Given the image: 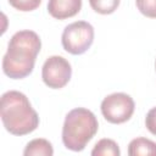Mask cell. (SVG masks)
<instances>
[{"label":"cell","mask_w":156,"mask_h":156,"mask_svg":"<svg viewBox=\"0 0 156 156\" xmlns=\"http://www.w3.org/2000/svg\"><path fill=\"white\" fill-rule=\"evenodd\" d=\"M155 69H156V61H155Z\"/></svg>","instance_id":"15"},{"label":"cell","mask_w":156,"mask_h":156,"mask_svg":"<svg viewBox=\"0 0 156 156\" xmlns=\"http://www.w3.org/2000/svg\"><path fill=\"white\" fill-rule=\"evenodd\" d=\"M41 49L39 35L29 29L16 32L2 57V71L12 79H22L33 72L37 56Z\"/></svg>","instance_id":"1"},{"label":"cell","mask_w":156,"mask_h":156,"mask_svg":"<svg viewBox=\"0 0 156 156\" xmlns=\"http://www.w3.org/2000/svg\"><path fill=\"white\" fill-rule=\"evenodd\" d=\"M10 5L18 11L28 12L39 7L41 0H9Z\"/></svg>","instance_id":"13"},{"label":"cell","mask_w":156,"mask_h":156,"mask_svg":"<svg viewBox=\"0 0 156 156\" xmlns=\"http://www.w3.org/2000/svg\"><path fill=\"white\" fill-rule=\"evenodd\" d=\"M129 156H156V143L146 138H135L128 145Z\"/></svg>","instance_id":"8"},{"label":"cell","mask_w":156,"mask_h":156,"mask_svg":"<svg viewBox=\"0 0 156 156\" xmlns=\"http://www.w3.org/2000/svg\"><path fill=\"white\" fill-rule=\"evenodd\" d=\"M94 41V27L85 21H76L65 27L61 43L63 49L72 55L84 54Z\"/></svg>","instance_id":"4"},{"label":"cell","mask_w":156,"mask_h":156,"mask_svg":"<svg viewBox=\"0 0 156 156\" xmlns=\"http://www.w3.org/2000/svg\"><path fill=\"white\" fill-rule=\"evenodd\" d=\"M23 155L24 156H52L54 149L49 140L43 138H37L30 140L26 145L23 150Z\"/></svg>","instance_id":"9"},{"label":"cell","mask_w":156,"mask_h":156,"mask_svg":"<svg viewBox=\"0 0 156 156\" xmlns=\"http://www.w3.org/2000/svg\"><path fill=\"white\" fill-rule=\"evenodd\" d=\"M135 4L145 17L156 18V0H135Z\"/></svg>","instance_id":"12"},{"label":"cell","mask_w":156,"mask_h":156,"mask_svg":"<svg viewBox=\"0 0 156 156\" xmlns=\"http://www.w3.org/2000/svg\"><path fill=\"white\" fill-rule=\"evenodd\" d=\"M100 108L107 122L121 124L127 122L133 116L135 104L130 95L126 93H113L104 98Z\"/></svg>","instance_id":"5"},{"label":"cell","mask_w":156,"mask_h":156,"mask_svg":"<svg viewBox=\"0 0 156 156\" xmlns=\"http://www.w3.org/2000/svg\"><path fill=\"white\" fill-rule=\"evenodd\" d=\"M121 0H89L91 9L100 15H110L117 10Z\"/></svg>","instance_id":"11"},{"label":"cell","mask_w":156,"mask_h":156,"mask_svg":"<svg viewBox=\"0 0 156 156\" xmlns=\"http://www.w3.org/2000/svg\"><path fill=\"white\" fill-rule=\"evenodd\" d=\"M0 116L5 129L13 135H26L37 129L39 116L32 107L28 98L17 90L2 94Z\"/></svg>","instance_id":"2"},{"label":"cell","mask_w":156,"mask_h":156,"mask_svg":"<svg viewBox=\"0 0 156 156\" xmlns=\"http://www.w3.org/2000/svg\"><path fill=\"white\" fill-rule=\"evenodd\" d=\"M145 126L147 128V130L156 135V106L152 107L151 110H149V112L146 113L145 117Z\"/></svg>","instance_id":"14"},{"label":"cell","mask_w":156,"mask_h":156,"mask_svg":"<svg viewBox=\"0 0 156 156\" xmlns=\"http://www.w3.org/2000/svg\"><path fill=\"white\" fill-rule=\"evenodd\" d=\"M99 122L96 116L88 108L77 107L71 110L62 127V143L72 151H82L98 133Z\"/></svg>","instance_id":"3"},{"label":"cell","mask_w":156,"mask_h":156,"mask_svg":"<svg viewBox=\"0 0 156 156\" xmlns=\"http://www.w3.org/2000/svg\"><path fill=\"white\" fill-rule=\"evenodd\" d=\"M82 9V0H49L48 12L56 20L76 16Z\"/></svg>","instance_id":"7"},{"label":"cell","mask_w":156,"mask_h":156,"mask_svg":"<svg viewBox=\"0 0 156 156\" xmlns=\"http://www.w3.org/2000/svg\"><path fill=\"white\" fill-rule=\"evenodd\" d=\"M72 77L71 63L62 56L54 55L45 60L41 68V78L51 89L63 88Z\"/></svg>","instance_id":"6"},{"label":"cell","mask_w":156,"mask_h":156,"mask_svg":"<svg viewBox=\"0 0 156 156\" xmlns=\"http://www.w3.org/2000/svg\"><path fill=\"white\" fill-rule=\"evenodd\" d=\"M93 156H119L121 150L118 144L112 139H100L91 150Z\"/></svg>","instance_id":"10"}]
</instances>
